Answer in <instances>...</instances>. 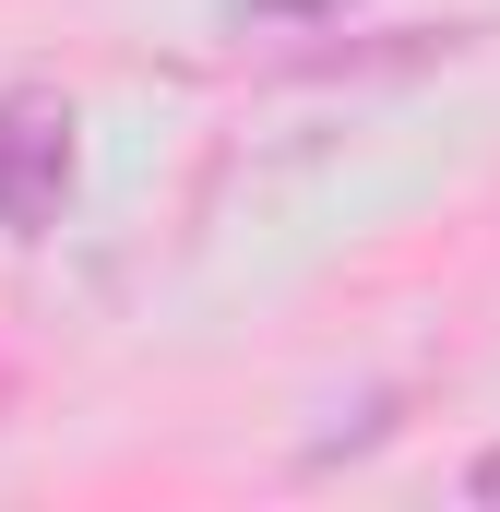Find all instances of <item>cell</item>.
I'll return each mask as SVG.
<instances>
[{
	"label": "cell",
	"mask_w": 500,
	"mask_h": 512,
	"mask_svg": "<svg viewBox=\"0 0 500 512\" xmlns=\"http://www.w3.org/2000/svg\"><path fill=\"white\" fill-rule=\"evenodd\" d=\"M72 108L60 96H0V239H48L72 203Z\"/></svg>",
	"instance_id": "cell-1"
},
{
	"label": "cell",
	"mask_w": 500,
	"mask_h": 512,
	"mask_svg": "<svg viewBox=\"0 0 500 512\" xmlns=\"http://www.w3.org/2000/svg\"><path fill=\"white\" fill-rule=\"evenodd\" d=\"M298 12H346V0H239V24H298Z\"/></svg>",
	"instance_id": "cell-2"
},
{
	"label": "cell",
	"mask_w": 500,
	"mask_h": 512,
	"mask_svg": "<svg viewBox=\"0 0 500 512\" xmlns=\"http://www.w3.org/2000/svg\"><path fill=\"white\" fill-rule=\"evenodd\" d=\"M465 501H500V453H477V465H465Z\"/></svg>",
	"instance_id": "cell-3"
}]
</instances>
